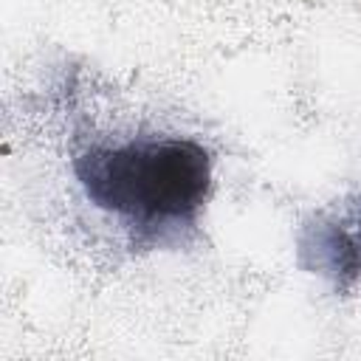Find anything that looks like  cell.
<instances>
[{"label":"cell","instance_id":"6da1fadb","mask_svg":"<svg viewBox=\"0 0 361 361\" xmlns=\"http://www.w3.org/2000/svg\"><path fill=\"white\" fill-rule=\"evenodd\" d=\"M90 203L141 240L192 228L212 189V155L192 138H130L99 144L73 161Z\"/></svg>","mask_w":361,"mask_h":361},{"label":"cell","instance_id":"7a4b0ae2","mask_svg":"<svg viewBox=\"0 0 361 361\" xmlns=\"http://www.w3.org/2000/svg\"><path fill=\"white\" fill-rule=\"evenodd\" d=\"M299 257L302 265L327 276L336 290H350L361 279V195L341 212L305 226Z\"/></svg>","mask_w":361,"mask_h":361}]
</instances>
